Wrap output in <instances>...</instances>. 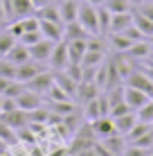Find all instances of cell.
<instances>
[{
    "label": "cell",
    "mask_w": 153,
    "mask_h": 156,
    "mask_svg": "<svg viewBox=\"0 0 153 156\" xmlns=\"http://www.w3.org/2000/svg\"><path fill=\"white\" fill-rule=\"evenodd\" d=\"M41 39H43V34H41V30H38V32H25V34L20 36L18 41H20V43H25V45L29 48V45H34V43H36V41H41Z\"/></svg>",
    "instance_id": "39"
},
{
    "label": "cell",
    "mask_w": 153,
    "mask_h": 156,
    "mask_svg": "<svg viewBox=\"0 0 153 156\" xmlns=\"http://www.w3.org/2000/svg\"><path fill=\"white\" fill-rule=\"evenodd\" d=\"M108 41H110V45L115 48V52H126L131 45H133V41H131L126 34H122V32H110Z\"/></svg>",
    "instance_id": "24"
},
{
    "label": "cell",
    "mask_w": 153,
    "mask_h": 156,
    "mask_svg": "<svg viewBox=\"0 0 153 156\" xmlns=\"http://www.w3.org/2000/svg\"><path fill=\"white\" fill-rule=\"evenodd\" d=\"M65 43H68V59L72 63H81V59L88 50V39H77V41H65Z\"/></svg>",
    "instance_id": "16"
},
{
    "label": "cell",
    "mask_w": 153,
    "mask_h": 156,
    "mask_svg": "<svg viewBox=\"0 0 153 156\" xmlns=\"http://www.w3.org/2000/svg\"><path fill=\"white\" fill-rule=\"evenodd\" d=\"M43 102H45L43 95L34 93V90H29V88H25L23 93L16 98V104H18V109H23V111H32V109H36V106H41Z\"/></svg>",
    "instance_id": "11"
},
{
    "label": "cell",
    "mask_w": 153,
    "mask_h": 156,
    "mask_svg": "<svg viewBox=\"0 0 153 156\" xmlns=\"http://www.w3.org/2000/svg\"><path fill=\"white\" fill-rule=\"evenodd\" d=\"M149 100H151V98H149L146 93H142L140 88H133V86L124 84V102L128 104L131 111H138L140 106H144Z\"/></svg>",
    "instance_id": "6"
},
{
    "label": "cell",
    "mask_w": 153,
    "mask_h": 156,
    "mask_svg": "<svg viewBox=\"0 0 153 156\" xmlns=\"http://www.w3.org/2000/svg\"><path fill=\"white\" fill-rule=\"evenodd\" d=\"M77 23H81L83 27L90 32V36H99V18H97V5L81 0L79 2V14H77Z\"/></svg>",
    "instance_id": "1"
},
{
    "label": "cell",
    "mask_w": 153,
    "mask_h": 156,
    "mask_svg": "<svg viewBox=\"0 0 153 156\" xmlns=\"http://www.w3.org/2000/svg\"><path fill=\"white\" fill-rule=\"evenodd\" d=\"M16 41H18V39H16L12 32H7V30H5V32H0V57H5L9 50H12Z\"/></svg>",
    "instance_id": "32"
},
{
    "label": "cell",
    "mask_w": 153,
    "mask_h": 156,
    "mask_svg": "<svg viewBox=\"0 0 153 156\" xmlns=\"http://www.w3.org/2000/svg\"><path fill=\"white\" fill-rule=\"evenodd\" d=\"M47 109H50V113H56V115H68V113H72V111H77V106H75V102L72 100H63V102H47Z\"/></svg>",
    "instance_id": "25"
},
{
    "label": "cell",
    "mask_w": 153,
    "mask_h": 156,
    "mask_svg": "<svg viewBox=\"0 0 153 156\" xmlns=\"http://www.w3.org/2000/svg\"><path fill=\"white\" fill-rule=\"evenodd\" d=\"M59 14H61L63 25H65V23H72V20H77V14H79V0H61Z\"/></svg>",
    "instance_id": "19"
},
{
    "label": "cell",
    "mask_w": 153,
    "mask_h": 156,
    "mask_svg": "<svg viewBox=\"0 0 153 156\" xmlns=\"http://www.w3.org/2000/svg\"><path fill=\"white\" fill-rule=\"evenodd\" d=\"M110 14L104 5H97V18H99V36L101 34H108L110 32Z\"/></svg>",
    "instance_id": "29"
},
{
    "label": "cell",
    "mask_w": 153,
    "mask_h": 156,
    "mask_svg": "<svg viewBox=\"0 0 153 156\" xmlns=\"http://www.w3.org/2000/svg\"><path fill=\"white\" fill-rule=\"evenodd\" d=\"M9 82H12V79H5V77H0V95L5 93V88L9 86Z\"/></svg>",
    "instance_id": "43"
},
{
    "label": "cell",
    "mask_w": 153,
    "mask_h": 156,
    "mask_svg": "<svg viewBox=\"0 0 153 156\" xmlns=\"http://www.w3.org/2000/svg\"><path fill=\"white\" fill-rule=\"evenodd\" d=\"M12 7H14V20L32 16L36 12V7L32 5V0H12Z\"/></svg>",
    "instance_id": "23"
},
{
    "label": "cell",
    "mask_w": 153,
    "mask_h": 156,
    "mask_svg": "<svg viewBox=\"0 0 153 156\" xmlns=\"http://www.w3.org/2000/svg\"><path fill=\"white\" fill-rule=\"evenodd\" d=\"M0 138L7 143V147H9V145H18V136H16V129H12V127L7 125V122H2V120H0Z\"/></svg>",
    "instance_id": "31"
},
{
    "label": "cell",
    "mask_w": 153,
    "mask_h": 156,
    "mask_svg": "<svg viewBox=\"0 0 153 156\" xmlns=\"http://www.w3.org/2000/svg\"><path fill=\"white\" fill-rule=\"evenodd\" d=\"M16 70H18V66L16 63H12L9 59L0 57V77L5 79H16Z\"/></svg>",
    "instance_id": "33"
},
{
    "label": "cell",
    "mask_w": 153,
    "mask_h": 156,
    "mask_svg": "<svg viewBox=\"0 0 153 156\" xmlns=\"http://www.w3.org/2000/svg\"><path fill=\"white\" fill-rule=\"evenodd\" d=\"M126 84L133 86V88H140L142 93H146L149 98H153V82H151L149 77H146V73H144V70H138V68H135V70L128 75Z\"/></svg>",
    "instance_id": "7"
},
{
    "label": "cell",
    "mask_w": 153,
    "mask_h": 156,
    "mask_svg": "<svg viewBox=\"0 0 153 156\" xmlns=\"http://www.w3.org/2000/svg\"><path fill=\"white\" fill-rule=\"evenodd\" d=\"M135 12H140V14H144L146 18H151L153 20V2H142V5H138V9H135Z\"/></svg>",
    "instance_id": "41"
},
{
    "label": "cell",
    "mask_w": 153,
    "mask_h": 156,
    "mask_svg": "<svg viewBox=\"0 0 153 156\" xmlns=\"http://www.w3.org/2000/svg\"><path fill=\"white\" fill-rule=\"evenodd\" d=\"M68 43L65 41H56L54 43V50H52L50 59H47V63H50L52 70H63V68L68 66Z\"/></svg>",
    "instance_id": "4"
},
{
    "label": "cell",
    "mask_w": 153,
    "mask_h": 156,
    "mask_svg": "<svg viewBox=\"0 0 153 156\" xmlns=\"http://www.w3.org/2000/svg\"><path fill=\"white\" fill-rule=\"evenodd\" d=\"M52 50H54V41H50V39L43 36V39L36 41L34 45H29V59H34V61H38V63H47Z\"/></svg>",
    "instance_id": "3"
},
{
    "label": "cell",
    "mask_w": 153,
    "mask_h": 156,
    "mask_svg": "<svg viewBox=\"0 0 153 156\" xmlns=\"http://www.w3.org/2000/svg\"><path fill=\"white\" fill-rule=\"evenodd\" d=\"M52 73H54V84H59L61 88L65 90V93L70 95L72 100H75V93H77V82H75L72 77H68V75L63 73V70H52Z\"/></svg>",
    "instance_id": "22"
},
{
    "label": "cell",
    "mask_w": 153,
    "mask_h": 156,
    "mask_svg": "<svg viewBox=\"0 0 153 156\" xmlns=\"http://www.w3.org/2000/svg\"><path fill=\"white\" fill-rule=\"evenodd\" d=\"M63 73H65L68 77H72L77 84L83 79V66H81V63H72V61H68V66L63 68Z\"/></svg>",
    "instance_id": "35"
},
{
    "label": "cell",
    "mask_w": 153,
    "mask_h": 156,
    "mask_svg": "<svg viewBox=\"0 0 153 156\" xmlns=\"http://www.w3.org/2000/svg\"><path fill=\"white\" fill-rule=\"evenodd\" d=\"M128 25H133V12H124V14H113L110 16V32H124Z\"/></svg>",
    "instance_id": "21"
},
{
    "label": "cell",
    "mask_w": 153,
    "mask_h": 156,
    "mask_svg": "<svg viewBox=\"0 0 153 156\" xmlns=\"http://www.w3.org/2000/svg\"><path fill=\"white\" fill-rule=\"evenodd\" d=\"M41 20V25H38V30H41V34L45 36V39H50V41H63V23H54V20H45V18H38Z\"/></svg>",
    "instance_id": "13"
},
{
    "label": "cell",
    "mask_w": 153,
    "mask_h": 156,
    "mask_svg": "<svg viewBox=\"0 0 153 156\" xmlns=\"http://www.w3.org/2000/svg\"><path fill=\"white\" fill-rule=\"evenodd\" d=\"M126 55H128L133 61H138V59H149L153 55V45L149 39H142V41H135L133 45L126 50Z\"/></svg>",
    "instance_id": "14"
},
{
    "label": "cell",
    "mask_w": 153,
    "mask_h": 156,
    "mask_svg": "<svg viewBox=\"0 0 153 156\" xmlns=\"http://www.w3.org/2000/svg\"><path fill=\"white\" fill-rule=\"evenodd\" d=\"M135 113H138V120L140 122H149V125H153V98L146 102L144 106H140Z\"/></svg>",
    "instance_id": "34"
},
{
    "label": "cell",
    "mask_w": 153,
    "mask_h": 156,
    "mask_svg": "<svg viewBox=\"0 0 153 156\" xmlns=\"http://www.w3.org/2000/svg\"><path fill=\"white\" fill-rule=\"evenodd\" d=\"M106 79H108V68H106V61L104 63H99V68H97V75H95V84L99 86V88H106Z\"/></svg>",
    "instance_id": "37"
},
{
    "label": "cell",
    "mask_w": 153,
    "mask_h": 156,
    "mask_svg": "<svg viewBox=\"0 0 153 156\" xmlns=\"http://www.w3.org/2000/svg\"><path fill=\"white\" fill-rule=\"evenodd\" d=\"M90 127H92V131H95L97 138H106L110 133H117L115 131L113 115H101V118H97V120H90Z\"/></svg>",
    "instance_id": "12"
},
{
    "label": "cell",
    "mask_w": 153,
    "mask_h": 156,
    "mask_svg": "<svg viewBox=\"0 0 153 156\" xmlns=\"http://www.w3.org/2000/svg\"><path fill=\"white\" fill-rule=\"evenodd\" d=\"M88 2H92V5H104V0H88Z\"/></svg>",
    "instance_id": "49"
},
{
    "label": "cell",
    "mask_w": 153,
    "mask_h": 156,
    "mask_svg": "<svg viewBox=\"0 0 153 156\" xmlns=\"http://www.w3.org/2000/svg\"><path fill=\"white\" fill-rule=\"evenodd\" d=\"M128 2L133 5V9H135V7H138V5H142V2H144V0H128Z\"/></svg>",
    "instance_id": "47"
},
{
    "label": "cell",
    "mask_w": 153,
    "mask_h": 156,
    "mask_svg": "<svg viewBox=\"0 0 153 156\" xmlns=\"http://www.w3.org/2000/svg\"><path fill=\"white\" fill-rule=\"evenodd\" d=\"M41 70H43V63L29 59V61H25V63H20V66H18V70H16V79L23 82V84H27L29 79H34Z\"/></svg>",
    "instance_id": "10"
},
{
    "label": "cell",
    "mask_w": 153,
    "mask_h": 156,
    "mask_svg": "<svg viewBox=\"0 0 153 156\" xmlns=\"http://www.w3.org/2000/svg\"><path fill=\"white\" fill-rule=\"evenodd\" d=\"M38 18H45V20H54V23H63L61 20V14H59V7H54V5H45V7H38L34 12Z\"/></svg>",
    "instance_id": "28"
},
{
    "label": "cell",
    "mask_w": 153,
    "mask_h": 156,
    "mask_svg": "<svg viewBox=\"0 0 153 156\" xmlns=\"http://www.w3.org/2000/svg\"><path fill=\"white\" fill-rule=\"evenodd\" d=\"M77 39H90V32L77 20L65 23L63 25V41H77Z\"/></svg>",
    "instance_id": "15"
},
{
    "label": "cell",
    "mask_w": 153,
    "mask_h": 156,
    "mask_svg": "<svg viewBox=\"0 0 153 156\" xmlns=\"http://www.w3.org/2000/svg\"><path fill=\"white\" fill-rule=\"evenodd\" d=\"M25 88H27V86H25L23 82H18V79H12V82H9V86L5 88V93H2V95H5V98H14V100H16Z\"/></svg>",
    "instance_id": "36"
},
{
    "label": "cell",
    "mask_w": 153,
    "mask_h": 156,
    "mask_svg": "<svg viewBox=\"0 0 153 156\" xmlns=\"http://www.w3.org/2000/svg\"><path fill=\"white\" fill-rule=\"evenodd\" d=\"M52 84H54V73H52V70H41L34 79H29L25 86H27L29 90H34V93H38V95H45Z\"/></svg>",
    "instance_id": "5"
},
{
    "label": "cell",
    "mask_w": 153,
    "mask_h": 156,
    "mask_svg": "<svg viewBox=\"0 0 153 156\" xmlns=\"http://www.w3.org/2000/svg\"><path fill=\"white\" fill-rule=\"evenodd\" d=\"M101 95V93H99ZM95 98V100H90V102H86V104L81 106V115L86 118L88 122L90 120H97V118H101L104 115V109H101V98Z\"/></svg>",
    "instance_id": "20"
},
{
    "label": "cell",
    "mask_w": 153,
    "mask_h": 156,
    "mask_svg": "<svg viewBox=\"0 0 153 156\" xmlns=\"http://www.w3.org/2000/svg\"><path fill=\"white\" fill-rule=\"evenodd\" d=\"M0 113H2V95H0Z\"/></svg>",
    "instance_id": "50"
},
{
    "label": "cell",
    "mask_w": 153,
    "mask_h": 156,
    "mask_svg": "<svg viewBox=\"0 0 153 156\" xmlns=\"http://www.w3.org/2000/svg\"><path fill=\"white\" fill-rule=\"evenodd\" d=\"M104 7L110 14H124V12H133V5L128 0H104Z\"/></svg>",
    "instance_id": "27"
},
{
    "label": "cell",
    "mask_w": 153,
    "mask_h": 156,
    "mask_svg": "<svg viewBox=\"0 0 153 156\" xmlns=\"http://www.w3.org/2000/svg\"><path fill=\"white\" fill-rule=\"evenodd\" d=\"M142 70H144V73H146V77H149L151 82H153V66H149V68H142Z\"/></svg>",
    "instance_id": "45"
},
{
    "label": "cell",
    "mask_w": 153,
    "mask_h": 156,
    "mask_svg": "<svg viewBox=\"0 0 153 156\" xmlns=\"http://www.w3.org/2000/svg\"><path fill=\"white\" fill-rule=\"evenodd\" d=\"M131 145H138V147H144V149H153V129L146 133H142L140 138H135Z\"/></svg>",
    "instance_id": "38"
},
{
    "label": "cell",
    "mask_w": 153,
    "mask_h": 156,
    "mask_svg": "<svg viewBox=\"0 0 153 156\" xmlns=\"http://www.w3.org/2000/svg\"><path fill=\"white\" fill-rule=\"evenodd\" d=\"M5 20V12H2V0H0V23Z\"/></svg>",
    "instance_id": "48"
},
{
    "label": "cell",
    "mask_w": 153,
    "mask_h": 156,
    "mask_svg": "<svg viewBox=\"0 0 153 156\" xmlns=\"http://www.w3.org/2000/svg\"><path fill=\"white\" fill-rule=\"evenodd\" d=\"M113 122H115V131L126 136V133L133 129V125L138 122V113H135V111H128V113H122V115L113 118Z\"/></svg>",
    "instance_id": "17"
},
{
    "label": "cell",
    "mask_w": 153,
    "mask_h": 156,
    "mask_svg": "<svg viewBox=\"0 0 153 156\" xmlns=\"http://www.w3.org/2000/svg\"><path fill=\"white\" fill-rule=\"evenodd\" d=\"M106 61V57H104V52L99 50H86V55L81 59V66H99V63Z\"/></svg>",
    "instance_id": "30"
},
{
    "label": "cell",
    "mask_w": 153,
    "mask_h": 156,
    "mask_svg": "<svg viewBox=\"0 0 153 156\" xmlns=\"http://www.w3.org/2000/svg\"><path fill=\"white\" fill-rule=\"evenodd\" d=\"M133 25L138 27L142 34L149 39V36L153 34V20L151 18H146L144 14H140V12H133Z\"/></svg>",
    "instance_id": "26"
},
{
    "label": "cell",
    "mask_w": 153,
    "mask_h": 156,
    "mask_svg": "<svg viewBox=\"0 0 153 156\" xmlns=\"http://www.w3.org/2000/svg\"><path fill=\"white\" fill-rule=\"evenodd\" d=\"M14 109H18L16 100H14V98H5V95H2V113H7V111H14Z\"/></svg>",
    "instance_id": "42"
},
{
    "label": "cell",
    "mask_w": 153,
    "mask_h": 156,
    "mask_svg": "<svg viewBox=\"0 0 153 156\" xmlns=\"http://www.w3.org/2000/svg\"><path fill=\"white\" fill-rule=\"evenodd\" d=\"M32 5L38 9V7H45V5H50V0H32Z\"/></svg>",
    "instance_id": "44"
},
{
    "label": "cell",
    "mask_w": 153,
    "mask_h": 156,
    "mask_svg": "<svg viewBox=\"0 0 153 156\" xmlns=\"http://www.w3.org/2000/svg\"><path fill=\"white\" fill-rule=\"evenodd\" d=\"M5 59H9L12 63H16V66H20V63H25V61H29V48L25 45V43H20V41H16L14 43V48L5 55Z\"/></svg>",
    "instance_id": "18"
},
{
    "label": "cell",
    "mask_w": 153,
    "mask_h": 156,
    "mask_svg": "<svg viewBox=\"0 0 153 156\" xmlns=\"http://www.w3.org/2000/svg\"><path fill=\"white\" fill-rule=\"evenodd\" d=\"M0 120L7 122L12 129L18 131V129H23V127L29 125V113L23 111V109H14V111H7V113H0Z\"/></svg>",
    "instance_id": "8"
},
{
    "label": "cell",
    "mask_w": 153,
    "mask_h": 156,
    "mask_svg": "<svg viewBox=\"0 0 153 156\" xmlns=\"http://www.w3.org/2000/svg\"><path fill=\"white\" fill-rule=\"evenodd\" d=\"M7 32H12V34L16 36V39H20V36L25 34V30H23V23H20V18H18V20H12V23L7 25Z\"/></svg>",
    "instance_id": "40"
},
{
    "label": "cell",
    "mask_w": 153,
    "mask_h": 156,
    "mask_svg": "<svg viewBox=\"0 0 153 156\" xmlns=\"http://www.w3.org/2000/svg\"><path fill=\"white\" fill-rule=\"evenodd\" d=\"M101 93V88H99L95 82H79L77 84V93H75V100L79 102V104H86V102H90V100H95L97 95Z\"/></svg>",
    "instance_id": "9"
},
{
    "label": "cell",
    "mask_w": 153,
    "mask_h": 156,
    "mask_svg": "<svg viewBox=\"0 0 153 156\" xmlns=\"http://www.w3.org/2000/svg\"><path fill=\"white\" fill-rule=\"evenodd\" d=\"M99 145H101L110 156H124V149H126V145H128V140H126L122 133H110L106 138H99Z\"/></svg>",
    "instance_id": "2"
},
{
    "label": "cell",
    "mask_w": 153,
    "mask_h": 156,
    "mask_svg": "<svg viewBox=\"0 0 153 156\" xmlns=\"http://www.w3.org/2000/svg\"><path fill=\"white\" fill-rule=\"evenodd\" d=\"M5 149H7V143H5V140H2V138H0V154H2V152H5Z\"/></svg>",
    "instance_id": "46"
}]
</instances>
